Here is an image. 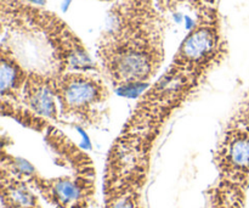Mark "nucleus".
Returning <instances> with one entry per match:
<instances>
[{
	"instance_id": "1a4fd4ad",
	"label": "nucleus",
	"mask_w": 249,
	"mask_h": 208,
	"mask_svg": "<svg viewBox=\"0 0 249 208\" xmlns=\"http://www.w3.org/2000/svg\"><path fill=\"white\" fill-rule=\"evenodd\" d=\"M19 105L40 118L58 123L61 121L60 109L51 83V73L31 70Z\"/></svg>"
},
{
	"instance_id": "9b49d317",
	"label": "nucleus",
	"mask_w": 249,
	"mask_h": 208,
	"mask_svg": "<svg viewBox=\"0 0 249 208\" xmlns=\"http://www.w3.org/2000/svg\"><path fill=\"white\" fill-rule=\"evenodd\" d=\"M1 208H43L40 196L19 178L0 170Z\"/></svg>"
},
{
	"instance_id": "9d476101",
	"label": "nucleus",
	"mask_w": 249,
	"mask_h": 208,
	"mask_svg": "<svg viewBox=\"0 0 249 208\" xmlns=\"http://www.w3.org/2000/svg\"><path fill=\"white\" fill-rule=\"evenodd\" d=\"M29 72L16 54L6 44H1L0 62V100L1 105H19L22 92Z\"/></svg>"
},
{
	"instance_id": "423d86ee",
	"label": "nucleus",
	"mask_w": 249,
	"mask_h": 208,
	"mask_svg": "<svg viewBox=\"0 0 249 208\" xmlns=\"http://www.w3.org/2000/svg\"><path fill=\"white\" fill-rule=\"evenodd\" d=\"M61 119L84 129L99 128L106 117L111 89L97 72L68 71L51 73Z\"/></svg>"
},
{
	"instance_id": "39448f33",
	"label": "nucleus",
	"mask_w": 249,
	"mask_h": 208,
	"mask_svg": "<svg viewBox=\"0 0 249 208\" xmlns=\"http://www.w3.org/2000/svg\"><path fill=\"white\" fill-rule=\"evenodd\" d=\"M0 170L26 182L53 208H90L96 201L95 167L44 177L31 162L7 151L2 141Z\"/></svg>"
},
{
	"instance_id": "f8f14e48",
	"label": "nucleus",
	"mask_w": 249,
	"mask_h": 208,
	"mask_svg": "<svg viewBox=\"0 0 249 208\" xmlns=\"http://www.w3.org/2000/svg\"><path fill=\"white\" fill-rule=\"evenodd\" d=\"M229 123L243 129L249 134V95L245 97L238 105L232 116L228 119Z\"/></svg>"
},
{
	"instance_id": "0eeeda50",
	"label": "nucleus",
	"mask_w": 249,
	"mask_h": 208,
	"mask_svg": "<svg viewBox=\"0 0 249 208\" xmlns=\"http://www.w3.org/2000/svg\"><path fill=\"white\" fill-rule=\"evenodd\" d=\"M228 46L218 10L197 12L194 27L182 39L169 66L185 72L211 73L225 58Z\"/></svg>"
},
{
	"instance_id": "ddd939ff",
	"label": "nucleus",
	"mask_w": 249,
	"mask_h": 208,
	"mask_svg": "<svg viewBox=\"0 0 249 208\" xmlns=\"http://www.w3.org/2000/svg\"><path fill=\"white\" fill-rule=\"evenodd\" d=\"M23 1H27V2H32V4H34V2H36V0H23Z\"/></svg>"
},
{
	"instance_id": "f257e3e1",
	"label": "nucleus",
	"mask_w": 249,
	"mask_h": 208,
	"mask_svg": "<svg viewBox=\"0 0 249 208\" xmlns=\"http://www.w3.org/2000/svg\"><path fill=\"white\" fill-rule=\"evenodd\" d=\"M165 22L153 0H116L96 44L97 66L109 87L150 85L165 57Z\"/></svg>"
},
{
	"instance_id": "20e7f679",
	"label": "nucleus",
	"mask_w": 249,
	"mask_h": 208,
	"mask_svg": "<svg viewBox=\"0 0 249 208\" xmlns=\"http://www.w3.org/2000/svg\"><path fill=\"white\" fill-rule=\"evenodd\" d=\"M152 155V149L112 141L102 174L104 208H146L143 195Z\"/></svg>"
},
{
	"instance_id": "6e6552de",
	"label": "nucleus",
	"mask_w": 249,
	"mask_h": 208,
	"mask_svg": "<svg viewBox=\"0 0 249 208\" xmlns=\"http://www.w3.org/2000/svg\"><path fill=\"white\" fill-rule=\"evenodd\" d=\"M216 182L248 189L249 134L226 122L213 153Z\"/></svg>"
},
{
	"instance_id": "7ed1b4c3",
	"label": "nucleus",
	"mask_w": 249,
	"mask_h": 208,
	"mask_svg": "<svg viewBox=\"0 0 249 208\" xmlns=\"http://www.w3.org/2000/svg\"><path fill=\"white\" fill-rule=\"evenodd\" d=\"M1 26L9 33L26 32L43 38L50 49L53 73L100 72L79 37L55 12L23 0H1Z\"/></svg>"
},
{
	"instance_id": "f03ea898",
	"label": "nucleus",
	"mask_w": 249,
	"mask_h": 208,
	"mask_svg": "<svg viewBox=\"0 0 249 208\" xmlns=\"http://www.w3.org/2000/svg\"><path fill=\"white\" fill-rule=\"evenodd\" d=\"M209 75L168 66L138 97L119 134L156 145L168 122L201 89Z\"/></svg>"
}]
</instances>
